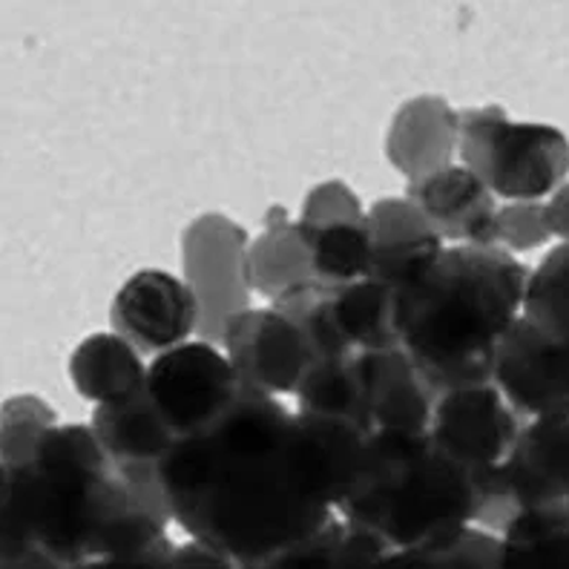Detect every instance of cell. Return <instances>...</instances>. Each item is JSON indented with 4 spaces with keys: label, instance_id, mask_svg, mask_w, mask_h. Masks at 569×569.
<instances>
[{
    "label": "cell",
    "instance_id": "cell-1",
    "mask_svg": "<svg viewBox=\"0 0 569 569\" xmlns=\"http://www.w3.org/2000/svg\"><path fill=\"white\" fill-rule=\"evenodd\" d=\"M371 435L291 411L244 382L159 463L170 521L239 567H262L340 518Z\"/></svg>",
    "mask_w": 569,
    "mask_h": 569
},
{
    "label": "cell",
    "instance_id": "cell-2",
    "mask_svg": "<svg viewBox=\"0 0 569 569\" xmlns=\"http://www.w3.org/2000/svg\"><path fill=\"white\" fill-rule=\"evenodd\" d=\"M3 561L52 567L173 549L159 515L141 503L107 458L96 429L58 423L52 406L23 395L0 415Z\"/></svg>",
    "mask_w": 569,
    "mask_h": 569
},
{
    "label": "cell",
    "instance_id": "cell-3",
    "mask_svg": "<svg viewBox=\"0 0 569 569\" xmlns=\"http://www.w3.org/2000/svg\"><path fill=\"white\" fill-rule=\"evenodd\" d=\"M529 271L495 244H451L395 293V337L431 389L492 382L495 355L521 317Z\"/></svg>",
    "mask_w": 569,
    "mask_h": 569
},
{
    "label": "cell",
    "instance_id": "cell-4",
    "mask_svg": "<svg viewBox=\"0 0 569 569\" xmlns=\"http://www.w3.org/2000/svg\"><path fill=\"white\" fill-rule=\"evenodd\" d=\"M480 483L423 435H371L340 518L386 549H423L475 527Z\"/></svg>",
    "mask_w": 569,
    "mask_h": 569
},
{
    "label": "cell",
    "instance_id": "cell-5",
    "mask_svg": "<svg viewBox=\"0 0 569 569\" xmlns=\"http://www.w3.org/2000/svg\"><path fill=\"white\" fill-rule=\"evenodd\" d=\"M458 164L472 170L495 199L541 202L567 181L569 139L558 127L512 121L503 107H466Z\"/></svg>",
    "mask_w": 569,
    "mask_h": 569
},
{
    "label": "cell",
    "instance_id": "cell-6",
    "mask_svg": "<svg viewBox=\"0 0 569 569\" xmlns=\"http://www.w3.org/2000/svg\"><path fill=\"white\" fill-rule=\"evenodd\" d=\"M248 233L224 213H202L181 233V271L199 308L196 337L222 348L228 322L250 308L244 279Z\"/></svg>",
    "mask_w": 569,
    "mask_h": 569
},
{
    "label": "cell",
    "instance_id": "cell-7",
    "mask_svg": "<svg viewBox=\"0 0 569 569\" xmlns=\"http://www.w3.org/2000/svg\"><path fill=\"white\" fill-rule=\"evenodd\" d=\"M549 507H569V417L527 420L475 527L503 535L521 512Z\"/></svg>",
    "mask_w": 569,
    "mask_h": 569
},
{
    "label": "cell",
    "instance_id": "cell-8",
    "mask_svg": "<svg viewBox=\"0 0 569 569\" xmlns=\"http://www.w3.org/2000/svg\"><path fill=\"white\" fill-rule=\"evenodd\" d=\"M527 417L509 403L495 382L440 391L429 435L480 483V507L521 438ZM480 515V512H478ZM478 523V521H475Z\"/></svg>",
    "mask_w": 569,
    "mask_h": 569
},
{
    "label": "cell",
    "instance_id": "cell-9",
    "mask_svg": "<svg viewBox=\"0 0 569 569\" xmlns=\"http://www.w3.org/2000/svg\"><path fill=\"white\" fill-rule=\"evenodd\" d=\"M244 389V380L219 346L184 342L147 366V406L164 426L170 446L190 435Z\"/></svg>",
    "mask_w": 569,
    "mask_h": 569
},
{
    "label": "cell",
    "instance_id": "cell-10",
    "mask_svg": "<svg viewBox=\"0 0 569 569\" xmlns=\"http://www.w3.org/2000/svg\"><path fill=\"white\" fill-rule=\"evenodd\" d=\"M222 348L239 377L271 397H297L313 362L306 333L273 306L237 313L224 328Z\"/></svg>",
    "mask_w": 569,
    "mask_h": 569
},
{
    "label": "cell",
    "instance_id": "cell-11",
    "mask_svg": "<svg viewBox=\"0 0 569 569\" xmlns=\"http://www.w3.org/2000/svg\"><path fill=\"white\" fill-rule=\"evenodd\" d=\"M110 326L141 357L156 360L193 337L199 308L184 279L144 268L132 273L112 297Z\"/></svg>",
    "mask_w": 569,
    "mask_h": 569
},
{
    "label": "cell",
    "instance_id": "cell-12",
    "mask_svg": "<svg viewBox=\"0 0 569 569\" xmlns=\"http://www.w3.org/2000/svg\"><path fill=\"white\" fill-rule=\"evenodd\" d=\"M492 382L527 420L569 417V362L518 317L495 355Z\"/></svg>",
    "mask_w": 569,
    "mask_h": 569
},
{
    "label": "cell",
    "instance_id": "cell-13",
    "mask_svg": "<svg viewBox=\"0 0 569 569\" xmlns=\"http://www.w3.org/2000/svg\"><path fill=\"white\" fill-rule=\"evenodd\" d=\"M366 389L371 435H423L431 426L438 391L417 371L403 348L357 355Z\"/></svg>",
    "mask_w": 569,
    "mask_h": 569
},
{
    "label": "cell",
    "instance_id": "cell-14",
    "mask_svg": "<svg viewBox=\"0 0 569 569\" xmlns=\"http://www.w3.org/2000/svg\"><path fill=\"white\" fill-rule=\"evenodd\" d=\"M371 237V277L391 293L423 277L446 250L426 216L406 199H377L366 213Z\"/></svg>",
    "mask_w": 569,
    "mask_h": 569
},
{
    "label": "cell",
    "instance_id": "cell-15",
    "mask_svg": "<svg viewBox=\"0 0 569 569\" xmlns=\"http://www.w3.org/2000/svg\"><path fill=\"white\" fill-rule=\"evenodd\" d=\"M406 199L426 216L443 242L495 244V196L472 170L449 164L438 173L409 181Z\"/></svg>",
    "mask_w": 569,
    "mask_h": 569
},
{
    "label": "cell",
    "instance_id": "cell-16",
    "mask_svg": "<svg viewBox=\"0 0 569 569\" xmlns=\"http://www.w3.org/2000/svg\"><path fill=\"white\" fill-rule=\"evenodd\" d=\"M458 141L460 112L438 96H417L395 112L386 132V156L397 173L417 181L455 164Z\"/></svg>",
    "mask_w": 569,
    "mask_h": 569
},
{
    "label": "cell",
    "instance_id": "cell-17",
    "mask_svg": "<svg viewBox=\"0 0 569 569\" xmlns=\"http://www.w3.org/2000/svg\"><path fill=\"white\" fill-rule=\"evenodd\" d=\"M244 279L250 291L268 302L297 284L313 282L306 233L297 219H291L288 210L279 204L264 213L262 230L250 239L248 253H244Z\"/></svg>",
    "mask_w": 569,
    "mask_h": 569
},
{
    "label": "cell",
    "instance_id": "cell-18",
    "mask_svg": "<svg viewBox=\"0 0 569 569\" xmlns=\"http://www.w3.org/2000/svg\"><path fill=\"white\" fill-rule=\"evenodd\" d=\"M70 380L90 403H119L147 380L144 357L116 331H101L78 342L70 357Z\"/></svg>",
    "mask_w": 569,
    "mask_h": 569
},
{
    "label": "cell",
    "instance_id": "cell-19",
    "mask_svg": "<svg viewBox=\"0 0 569 569\" xmlns=\"http://www.w3.org/2000/svg\"><path fill=\"white\" fill-rule=\"evenodd\" d=\"M521 320L535 337L569 362V242L552 248L529 271Z\"/></svg>",
    "mask_w": 569,
    "mask_h": 569
},
{
    "label": "cell",
    "instance_id": "cell-20",
    "mask_svg": "<svg viewBox=\"0 0 569 569\" xmlns=\"http://www.w3.org/2000/svg\"><path fill=\"white\" fill-rule=\"evenodd\" d=\"M299 228L306 233L308 253H311L313 282L326 284V288H346V284L362 282V279L371 277L368 219L326 224L299 222Z\"/></svg>",
    "mask_w": 569,
    "mask_h": 569
},
{
    "label": "cell",
    "instance_id": "cell-21",
    "mask_svg": "<svg viewBox=\"0 0 569 569\" xmlns=\"http://www.w3.org/2000/svg\"><path fill=\"white\" fill-rule=\"evenodd\" d=\"M500 569H569V507L518 515L500 535Z\"/></svg>",
    "mask_w": 569,
    "mask_h": 569
},
{
    "label": "cell",
    "instance_id": "cell-22",
    "mask_svg": "<svg viewBox=\"0 0 569 569\" xmlns=\"http://www.w3.org/2000/svg\"><path fill=\"white\" fill-rule=\"evenodd\" d=\"M362 569H500V535L466 527L423 549H382Z\"/></svg>",
    "mask_w": 569,
    "mask_h": 569
},
{
    "label": "cell",
    "instance_id": "cell-23",
    "mask_svg": "<svg viewBox=\"0 0 569 569\" xmlns=\"http://www.w3.org/2000/svg\"><path fill=\"white\" fill-rule=\"evenodd\" d=\"M552 239L543 202H507L495 213V248L507 253L538 250Z\"/></svg>",
    "mask_w": 569,
    "mask_h": 569
},
{
    "label": "cell",
    "instance_id": "cell-24",
    "mask_svg": "<svg viewBox=\"0 0 569 569\" xmlns=\"http://www.w3.org/2000/svg\"><path fill=\"white\" fill-rule=\"evenodd\" d=\"M297 219L302 224L355 222V219H366V208H362V202L346 181L331 179L308 190Z\"/></svg>",
    "mask_w": 569,
    "mask_h": 569
},
{
    "label": "cell",
    "instance_id": "cell-25",
    "mask_svg": "<svg viewBox=\"0 0 569 569\" xmlns=\"http://www.w3.org/2000/svg\"><path fill=\"white\" fill-rule=\"evenodd\" d=\"M173 549L164 552H132V556H104L90 558L81 563H67V567H52L43 561H29V558H9L3 561V569H176Z\"/></svg>",
    "mask_w": 569,
    "mask_h": 569
},
{
    "label": "cell",
    "instance_id": "cell-26",
    "mask_svg": "<svg viewBox=\"0 0 569 569\" xmlns=\"http://www.w3.org/2000/svg\"><path fill=\"white\" fill-rule=\"evenodd\" d=\"M543 216H547L549 233L569 242V181H563L561 188L549 196V202L543 204Z\"/></svg>",
    "mask_w": 569,
    "mask_h": 569
}]
</instances>
